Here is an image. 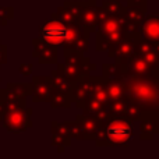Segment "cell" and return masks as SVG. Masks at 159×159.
I'll use <instances>...</instances> for the list:
<instances>
[{"label": "cell", "mask_w": 159, "mask_h": 159, "mask_svg": "<svg viewBox=\"0 0 159 159\" xmlns=\"http://www.w3.org/2000/svg\"><path fill=\"white\" fill-rule=\"evenodd\" d=\"M63 126L66 127V130H67V133H69V135L71 138H77L78 140V126H77V123H75V120L74 121H71V120H67V121H63Z\"/></svg>", "instance_id": "cell-30"}, {"label": "cell", "mask_w": 159, "mask_h": 159, "mask_svg": "<svg viewBox=\"0 0 159 159\" xmlns=\"http://www.w3.org/2000/svg\"><path fill=\"white\" fill-rule=\"evenodd\" d=\"M119 2H126V0H119Z\"/></svg>", "instance_id": "cell-34"}, {"label": "cell", "mask_w": 159, "mask_h": 159, "mask_svg": "<svg viewBox=\"0 0 159 159\" xmlns=\"http://www.w3.org/2000/svg\"><path fill=\"white\" fill-rule=\"evenodd\" d=\"M31 84H32L31 96L34 102H49L53 93V84L50 75H35Z\"/></svg>", "instance_id": "cell-10"}, {"label": "cell", "mask_w": 159, "mask_h": 159, "mask_svg": "<svg viewBox=\"0 0 159 159\" xmlns=\"http://www.w3.org/2000/svg\"><path fill=\"white\" fill-rule=\"evenodd\" d=\"M67 28L69 27L66 24L50 17L39 28V38L50 45L60 46V45H63L64 39L67 36Z\"/></svg>", "instance_id": "cell-4"}, {"label": "cell", "mask_w": 159, "mask_h": 159, "mask_svg": "<svg viewBox=\"0 0 159 159\" xmlns=\"http://www.w3.org/2000/svg\"><path fill=\"white\" fill-rule=\"evenodd\" d=\"M88 48H89V34L85 32V31H80L77 39L74 41V43H73V48H70V49H77L80 52H87Z\"/></svg>", "instance_id": "cell-27"}, {"label": "cell", "mask_w": 159, "mask_h": 159, "mask_svg": "<svg viewBox=\"0 0 159 159\" xmlns=\"http://www.w3.org/2000/svg\"><path fill=\"white\" fill-rule=\"evenodd\" d=\"M77 24L82 31L91 34H93L98 28V16H96V4L91 3V4L85 6L80 10L77 16Z\"/></svg>", "instance_id": "cell-12"}, {"label": "cell", "mask_w": 159, "mask_h": 159, "mask_svg": "<svg viewBox=\"0 0 159 159\" xmlns=\"http://www.w3.org/2000/svg\"><path fill=\"white\" fill-rule=\"evenodd\" d=\"M32 69H34V66L31 63H22L18 69L20 75H22V77H28V75L32 74Z\"/></svg>", "instance_id": "cell-31"}, {"label": "cell", "mask_w": 159, "mask_h": 159, "mask_svg": "<svg viewBox=\"0 0 159 159\" xmlns=\"http://www.w3.org/2000/svg\"><path fill=\"white\" fill-rule=\"evenodd\" d=\"M49 103H50L52 109H70L73 101H71V98H70V93L53 91L52 96H50V99H49Z\"/></svg>", "instance_id": "cell-18"}, {"label": "cell", "mask_w": 159, "mask_h": 159, "mask_svg": "<svg viewBox=\"0 0 159 159\" xmlns=\"http://www.w3.org/2000/svg\"><path fill=\"white\" fill-rule=\"evenodd\" d=\"M14 17V8L13 7H0V24L3 25V27H6L7 25V22L10 21V20H13Z\"/></svg>", "instance_id": "cell-29"}, {"label": "cell", "mask_w": 159, "mask_h": 159, "mask_svg": "<svg viewBox=\"0 0 159 159\" xmlns=\"http://www.w3.org/2000/svg\"><path fill=\"white\" fill-rule=\"evenodd\" d=\"M82 115H91V116H99L106 110V106H105L102 102L96 101L93 98H89L85 101L84 106L81 107Z\"/></svg>", "instance_id": "cell-24"}, {"label": "cell", "mask_w": 159, "mask_h": 159, "mask_svg": "<svg viewBox=\"0 0 159 159\" xmlns=\"http://www.w3.org/2000/svg\"><path fill=\"white\" fill-rule=\"evenodd\" d=\"M75 123L78 126V140H93L96 131L102 127L98 116L91 115H77Z\"/></svg>", "instance_id": "cell-9"}, {"label": "cell", "mask_w": 159, "mask_h": 159, "mask_svg": "<svg viewBox=\"0 0 159 159\" xmlns=\"http://www.w3.org/2000/svg\"><path fill=\"white\" fill-rule=\"evenodd\" d=\"M52 18H56L59 21H61L63 24H66L67 27H71V25H78L77 24V16L70 10L66 6H60L55 13L52 14Z\"/></svg>", "instance_id": "cell-19"}, {"label": "cell", "mask_w": 159, "mask_h": 159, "mask_svg": "<svg viewBox=\"0 0 159 159\" xmlns=\"http://www.w3.org/2000/svg\"><path fill=\"white\" fill-rule=\"evenodd\" d=\"M32 112L31 107H22V109L8 110L3 113L2 126L8 133H24L32 127Z\"/></svg>", "instance_id": "cell-3"}, {"label": "cell", "mask_w": 159, "mask_h": 159, "mask_svg": "<svg viewBox=\"0 0 159 159\" xmlns=\"http://www.w3.org/2000/svg\"><path fill=\"white\" fill-rule=\"evenodd\" d=\"M91 88H92V75H82L75 82H73L71 91H70V98L73 103L78 109L84 106L85 101L91 98Z\"/></svg>", "instance_id": "cell-8"}, {"label": "cell", "mask_w": 159, "mask_h": 159, "mask_svg": "<svg viewBox=\"0 0 159 159\" xmlns=\"http://www.w3.org/2000/svg\"><path fill=\"white\" fill-rule=\"evenodd\" d=\"M158 75L126 77V80H124L126 98L134 102L143 112H154L159 115Z\"/></svg>", "instance_id": "cell-1"}, {"label": "cell", "mask_w": 159, "mask_h": 159, "mask_svg": "<svg viewBox=\"0 0 159 159\" xmlns=\"http://www.w3.org/2000/svg\"><path fill=\"white\" fill-rule=\"evenodd\" d=\"M6 91L20 98H28L32 93V84L31 82H8L6 85Z\"/></svg>", "instance_id": "cell-20"}, {"label": "cell", "mask_w": 159, "mask_h": 159, "mask_svg": "<svg viewBox=\"0 0 159 159\" xmlns=\"http://www.w3.org/2000/svg\"><path fill=\"white\" fill-rule=\"evenodd\" d=\"M138 34L145 41H159V13L148 14V16L145 14V17H144L143 22L140 25Z\"/></svg>", "instance_id": "cell-14"}, {"label": "cell", "mask_w": 159, "mask_h": 159, "mask_svg": "<svg viewBox=\"0 0 159 159\" xmlns=\"http://www.w3.org/2000/svg\"><path fill=\"white\" fill-rule=\"evenodd\" d=\"M102 77L105 80H120L124 78L123 69L117 63H103L102 64Z\"/></svg>", "instance_id": "cell-22"}, {"label": "cell", "mask_w": 159, "mask_h": 159, "mask_svg": "<svg viewBox=\"0 0 159 159\" xmlns=\"http://www.w3.org/2000/svg\"><path fill=\"white\" fill-rule=\"evenodd\" d=\"M91 98L96 99V101L102 102L105 106H107V103L110 102L109 96L106 92V80L102 75L95 77L92 75V88H91Z\"/></svg>", "instance_id": "cell-16"}, {"label": "cell", "mask_w": 159, "mask_h": 159, "mask_svg": "<svg viewBox=\"0 0 159 159\" xmlns=\"http://www.w3.org/2000/svg\"><path fill=\"white\" fill-rule=\"evenodd\" d=\"M7 63V46L0 42V67Z\"/></svg>", "instance_id": "cell-32"}, {"label": "cell", "mask_w": 159, "mask_h": 159, "mask_svg": "<svg viewBox=\"0 0 159 159\" xmlns=\"http://www.w3.org/2000/svg\"><path fill=\"white\" fill-rule=\"evenodd\" d=\"M127 6H137V7L147 8V0H126Z\"/></svg>", "instance_id": "cell-33"}, {"label": "cell", "mask_w": 159, "mask_h": 159, "mask_svg": "<svg viewBox=\"0 0 159 159\" xmlns=\"http://www.w3.org/2000/svg\"><path fill=\"white\" fill-rule=\"evenodd\" d=\"M50 124H52V145L57 147L59 152H64V148L71 144V137L69 135L63 123L53 120Z\"/></svg>", "instance_id": "cell-15"}, {"label": "cell", "mask_w": 159, "mask_h": 159, "mask_svg": "<svg viewBox=\"0 0 159 159\" xmlns=\"http://www.w3.org/2000/svg\"><path fill=\"white\" fill-rule=\"evenodd\" d=\"M134 121L127 116H115L103 126L107 147H124L134 137Z\"/></svg>", "instance_id": "cell-2"}, {"label": "cell", "mask_w": 159, "mask_h": 159, "mask_svg": "<svg viewBox=\"0 0 159 159\" xmlns=\"http://www.w3.org/2000/svg\"><path fill=\"white\" fill-rule=\"evenodd\" d=\"M127 102L129 99L124 96V98H120V99H115V101H110L107 103L106 109L107 112L110 113V116H124V110H126V106H127Z\"/></svg>", "instance_id": "cell-26"}, {"label": "cell", "mask_w": 159, "mask_h": 159, "mask_svg": "<svg viewBox=\"0 0 159 159\" xmlns=\"http://www.w3.org/2000/svg\"><path fill=\"white\" fill-rule=\"evenodd\" d=\"M140 36V34H126L123 39L119 43H116L115 46H112L110 49H107V56L110 59L115 60V63L121 64L130 57L133 52H134L135 41Z\"/></svg>", "instance_id": "cell-6"}, {"label": "cell", "mask_w": 159, "mask_h": 159, "mask_svg": "<svg viewBox=\"0 0 159 159\" xmlns=\"http://www.w3.org/2000/svg\"><path fill=\"white\" fill-rule=\"evenodd\" d=\"M25 106H27V98H20V96H16V95H13V93H10V92L6 91L4 102H3L4 112L16 110V109H22V107H25Z\"/></svg>", "instance_id": "cell-23"}, {"label": "cell", "mask_w": 159, "mask_h": 159, "mask_svg": "<svg viewBox=\"0 0 159 159\" xmlns=\"http://www.w3.org/2000/svg\"><path fill=\"white\" fill-rule=\"evenodd\" d=\"M140 121L141 140H154V135L159 133V115L154 112H143L138 119Z\"/></svg>", "instance_id": "cell-11"}, {"label": "cell", "mask_w": 159, "mask_h": 159, "mask_svg": "<svg viewBox=\"0 0 159 159\" xmlns=\"http://www.w3.org/2000/svg\"><path fill=\"white\" fill-rule=\"evenodd\" d=\"M141 113H143V110H141L140 107H138L137 105L134 103V102H131L129 99V102H127V106H126V110H124V116H127L129 119H131L133 121H138Z\"/></svg>", "instance_id": "cell-28"}, {"label": "cell", "mask_w": 159, "mask_h": 159, "mask_svg": "<svg viewBox=\"0 0 159 159\" xmlns=\"http://www.w3.org/2000/svg\"><path fill=\"white\" fill-rule=\"evenodd\" d=\"M0 81H2V78H0Z\"/></svg>", "instance_id": "cell-35"}, {"label": "cell", "mask_w": 159, "mask_h": 159, "mask_svg": "<svg viewBox=\"0 0 159 159\" xmlns=\"http://www.w3.org/2000/svg\"><path fill=\"white\" fill-rule=\"evenodd\" d=\"M50 78H52V84H53V91H57V92H64V93H70L73 87V82H70L66 77L60 74L57 70H53L52 74H50Z\"/></svg>", "instance_id": "cell-21"}, {"label": "cell", "mask_w": 159, "mask_h": 159, "mask_svg": "<svg viewBox=\"0 0 159 159\" xmlns=\"http://www.w3.org/2000/svg\"><path fill=\"white\" fill-rule=\"evenodd\" d=\"M126 30H119L113 31V32H98V31H95L96 52H107V49L119 43L126 36Z\"/></svg>", "instance_id": "cell-13"}, {"label": "cell", "mask_w": 159, "mask_h": 159, "mask_svg": "<svg viewBox=\"0 0 159 159\" xmlns=\"http://www.w3.org/2000/svg\"><path fill=\"white\" fill-rule=\"evenodd\" d=\"M124 78L120 80H106V92L110 101L120 99L126 96V85H124Z\"/></svg>", "instance_id": "cell-17"}, {"label": "cell", "mask_w": 159, "mask_h": 159, "mask_svg": "<svg viewBox=\"0 0 159 159\" xmlns=\"http://www.w3.org/2000/svg\"><path fill=\"white\" fill-rule=\"evenodd\" d=\"M120 66L123 69V73L126 77H149V75L159 74L137 52H133L130 55V57L124 63H121Z\"/></svg>", "instance_id": "cell-5"}, {"label": "cell", "mask_w": 159, "mask_h": 159, "mask_svg": "<svg viewBox=\"0 0 159 159\" xmlns=\"http://www.w3.org/2000/svg\"><path fill=\"white\" fill-rule=\"evenodd\" d=\"M101 7L109 16H124L126 14V6H123L119 0H103L101 3Z\"/></svg>", "instance_id": "cell-25"}, {"label": "cell", "mask_w": 159, "mask_h": 159, "mask_svg": "<svg viewBox=\"0 0 159 159\" xmlns=\"http://www.w3.org/2000/svg\"><path fill=\"white\" fill-rule=\"evenodd\" d=\"M32 45H34L32 56L41 64H56L59 61L57 46L48 43L39 36L32 39Z\"/></svg>", "instance_id": "cell-7"}]
</instances>
